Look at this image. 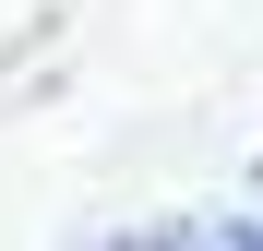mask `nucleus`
Wrapping results in <instances>:
<instances>
[{
    "mask_svg": "<svg viewBox=\"0 0 263 251\" xmlns=\"http://www.w3.org/2000/svg\"><path fill=\"white\" fill-rule=\"evenodd\" d=\"M108 251H263V216H180V227H132Z\"/></svg>",
    "mask_w": 263,
    "mask_h": 251,
    "instance_id": "nucleus-1",
    "label": "nucleus"
}]
</instances>
